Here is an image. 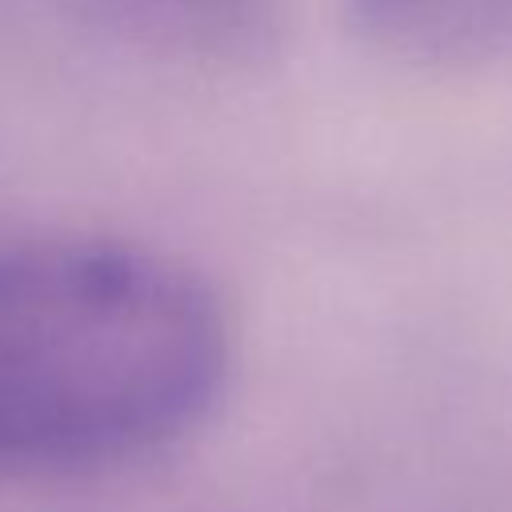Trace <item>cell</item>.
I'll list each match as a JSON object with an SVG mask.
<instances>
[{
    "label": "cell",
    "instance_id": "1",
    "mask_svg": "<svg viewBox=\"0 0 512 512\" xmlns=\"http://www.w3.org/2000/svg\"><path fill=\"white\" fill-rule=\"evenodd\" d=\"M232 368L216 288L92 232L0 240V480L96 476L208 420Z\"/></svg>",
    "mask_w": 512,
    "mask_h": 512
},
{
    "label": "cell",
    "instance_id": "2",
    "mask_svg": "<svg viewBox=\"0 0 512 512\" xmlns=\"http://www.w3.org/2000/svg\"><path fill=\"white\" fill-rule=\"evenodd\" d=\"M340 16L400 68L460 72L512 52V0H340Z\"/></svg>",
    "mask_w": 512,
    "mask_h": 512
},
{
    "label": "cell",
    "instance_id": "3",
    "mask_svg": "<svg viewBox=\"0 0 512 512\" xmlns=\"http://www.w3.org/2000/svg\"><path fill=\"white\" fill-rule=\"evenodd\" d=\"M76 16L148 44L204 48L236 36L264 0H60Z\"/></svg>",
    "mask_w": 512,
    "mask_h": 512
}]
</instances>
